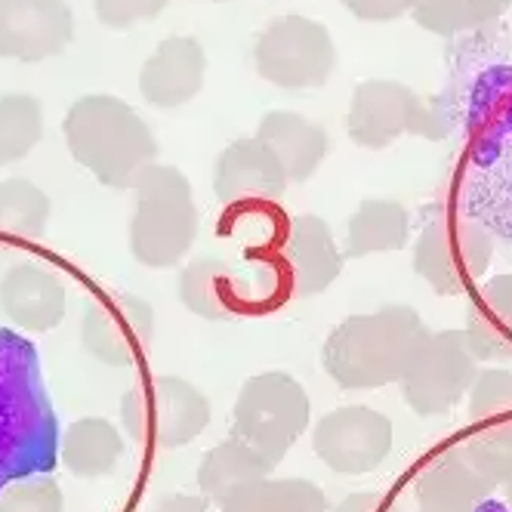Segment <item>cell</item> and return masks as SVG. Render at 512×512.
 Returning <instances> with one entry per match:
<instances>
[{
  "label": "cell",
  "mask_w": 512,
  "mask_h": 512,
  "mask_svg": "<svg viewBox=\"0 0 512 512\" xmlns=\"http://www.w3.org/2000/svg\"><path fill=\"white\" fill-rule=\"evenodd\" d=\"M59 460V429L28 340L0 331V491Z\"/></svg>",
  "instance_id": "6da1fadb"
},
{
  "label": "cell",
  "mask_w": 512,
  "mask_h": 512,
  "mask_svg": "<svg viewBox=\"0 0 512 512\" xmlns=\"http://www.w3.org/2000/svg\"><path fill=\"white\" fill-rule=\"evenodd\" d=\"M429 331L411 306H383L340 321L321 349V368L340 389H380L408 374Z\"/></svg>",
  "instance_id": "7a4b0ae2"
},
{
  "label": "cell",
  "mask_w": 512,
  "mask_h": 512,
  "mask_svg": "<svg viewBox=\"0 0 512 512\" xmlns=\"http://www.w3.org/2000/svg\"><path fill=\"white\" fill-rule=\"evenodd\" d=\"M68 152L102 186L133 189L145 167L158 158V139L133 108L118 96H81L62 121Z\"/></svg>",
  "instance_id": "3957f363"
},
{
  "label": "cell",
  "mask_w": 512,
  "mask_h": 512,
  "mask_svg": "<svg viewBox=\"0 0 512 512\" xmlns=\"http://www.w3.org/2000/svg\"><path fill=\"white\" fill-rule=\"evenodd\" d=\"M136 210L130 219V253L139 266H179L198 235L192 182L170 164L145 167L136 179Z\"/></svg>",
  "instance_id": "277c9868"
},
{
  "label": "cell",
  "mask_w": 512,
  "mask_h": 512,
  "mask_svg": "<svg viewBox=\"0 0 512 512\" xmlns=\"http://www.w3.org/2000/svg\"><path fill=\"white\" fill-rule=\"evenodd\" d=\"M309 395L306 389L281 371L250 377L235 401L232 435L269 457L275 466L309 429Z\"/></svg>",
  "instance_id": "5b68a950"
},
{
  "label": "cell",
  "mask_w": 512,
  "mask_h": 512,
  "mask_svg": "<svg viewBox=\"0 0 512 512\" xmlns=\"http://www.w3.org/2000/svg\"><path fill=\"white\" fill-rule=\"evenodd\" d=\"M121 420L136 445L182 448L210 423L207 395L182 377H155L121 398Z\"/></svg>",
  "instance_id": "8992f818"
},
{
  "label": "cell",
  "mask_w": 512,
  "mask_h": 512,
  "mask_svg": "<svg viewBox=\"0 0 512 512\" xmlns=\"http://www.w3.org/2000/svg\"><path fill=\"white\" fill-rule=\"evenodd\" d=\"M346 127L361 149H386L405 133L445 139L451 118L445 108L426 105L411 87L398 81H364L352 93Z\"/></svg>",
  "instance_id": "52a82bcc"
},
{
  "label": "cell",
  "mask_w": 512,
  "mask_h": 512,
  "mask_svg": "<svg viewBox=\"0 0 512 512\" xmlns=\"http://www.w3.org/2000/svg\"><path fill=\"white\" fill-rule=\"evenodd\" d=\"M260 78L281 90L321 87L337 65L331 31L306 16H278L253 47Z\"/></svg>",
  "instance_id": "ba28073f"
},
{
  "label": "cell",
  "mask_w": 512,
  "mask_h": 512,
  "mask_svg": "<svg viewBox=\"0 0 512 512\" xmlns=\"http://www.w3.org/2000/svg\"><path fill=\"white\" fill-rule=\"evenodd\" d=\"M494 256V238L472 219L438 216L414 247L417 275L442 297H454L479 281Z\"/></svg>",
  "instance_id": "9c48e42d"
},
{
  "label": "cell",
  "mask_w": 512,
  "mask_h": 512,
  "mask_svg": "<svg viewBox=\"0 0 512 512\" xmlns=\"http://www.w3.org/2000/svg\"><path fill=\"white\" fill-rule=\"evenodd\" d=\"M479 361L469 352L463 331L429 334L401 377V395L420 417H442L469 392Z\"/></svg>",
  "instance_id": "30bf717a"
},
{
  "label": "cell",
  "mask_w": 512,
  "mask_h": 512,
  "mask_svg": "<svg viewBox=\"0 0 512 512\" xmlns=\"http://www.w3.org/2000/svg\"><path fill=\"white\" fill-rule=\"evenodd\" d=\"M318 460L343 475L377 469L392 451V420L374 408L346 405L324 414L312 429Z\"/></svg>",
  "instance_id": "8fae6325"
},
{
  "label": "cell",
  "mask_w": 512,
  "mask_h": 512,
  "mask_svg": "<svg viewBox=\"0 0 512 512\" xmlns=\"http://www.w3.org/2000/svg\"><path fill=\"white\" fill-rule=\"evenodd\" d=\"M155 334V312L142 297L115 294L99 297L87 306L81 321L84 349L108 364V368H130L136 364Z\"/></svg>",
  "instance_id": "7c38bea8"
},
{
  "label": "cell",
  "mask_w": 512,
  "mask_h": 512,
  "mask_svg": "<svg viewBox=\"0 0 512 512\" xmlns=\"http://www.w3.org/2000/svg\"><path fill=\"white\" fill-rule=\"evenodd\" d=\"M75 34L65 0H0V56L44 62L62 53Z\"/></svg>",
  "instance_id": "4fadbf2b"
},
{
  "label": "cell",
  "mask_w": 512,
  "mask_h": 512,
  "mask_svg": "<svg viewBox=\"0 0 512 512\" xmlns=\"http://www.w3.org/2000/svg\"><path fill=\"white\" fill-rule=\"evenodd\" d=\"M287 176L269 145L256 136L235 139L216 158L213 192L229 207H263L284 198Z\"/></svg>",
  "instance_id": "5bb4252c"
},
{
  "label": "cell",
  "mask_w": 512,
  "mask_h": 512,
  "mask_svg": "<svg viewBox=\"0 0 512 512\" xmlns=\"http://www.w3.org/2000/svg\"><path fill=\"white\" fill-rule=\"evenodd\" d=\"M204 75V47L189 34H176V38L161 41L158 50L145 59L139 71V90L155 108H179L201 93Z\"/></svg>",
  "instance_id": "9a60e30c"
},
{
  "label": "cell",
  "mask_w": 512,
  "mask_h": 512,
  "mask_svg": "<svg viewBox=\"0 0 512 512\" xmlns=\"http://www.w3.org/2000/svg\"><path fill=\"white\" fill-rule=\"evenodd\" d=\"M497 485L454 445L438 454L417 482V512H475Z\"/></svg>",
  "instance_id": "2e32d148"
},
{
  "label": "cell",
  "mask_w": 512,
  "mask_h": 512,
  "mask_svg": "<svg viewBox=\"0 0 512 512\" xmlns=\"http://www.w3.org/2000/svg\"><path fill=\"white\" fill-rule=\"evenodd\" d=\"M0 309L31 334H47L65 318V284L41 263H19L0 278Z\"/></svg>",
  "instance_id": "e0dca14e"
},
{
  "label": "cell",
  "mask_w": 512,
  "mask_h": 512,
  "mask_svg": "<svg viewBox=\"0 0 512 512\" xmlns=\"http://www.w3.org/2000/svg\"><path fill=\"white\" fill-rule=\"evenodd\" d=\"M284 260H287L290 281H294L297 294L318 297L340 278L346 256L340 253L331 226H327L321 216L306 213V216H297L287 229Z\"/></svg>",
  "instance_id": "ac0fdd59"
},
{
  "label": "cell",
  "mask_w": 512,
  "mask_h": 512,
  "mask_svg": "<svg viewBox=\"0 0 512 512\" xmlns=\"http://www.w3.org/2000/svg\"><path fill=\"white\" fill-rule=\"evenodd\" d=\"M256 139L269 145L287 182H306L327 155V133L294 112H266Z\"/></svg>",
  "instance_id": "d6986e66"
},
{
  "label": "cell",
  "mask_w": 512,
  "mask_h": 512,
  "mask_svg": "<svg viewBox=\"0 0 512 512\" xmlns=\"http://www.w3.org/2000/svg\"><path fill=\"white\" fill-rule=\"evenodd\" d=\"M179 303L207 321H232L241 306V281L232 266L219 256H198L176 278Z\"/></svg>",
  "instance_id": "ffe728a7"
},
{
  "label": "cell",
  "mask_w": 512,
  "mask_h": 512,
  "mask_svg": "<svg viewBox=\"0 0 512 512\" xmlns=\"http://www.w3.org/2000/svg\"><path fill=\"white\" fill-rule=\"evenodd\" d=\"M463 337L475 361H509L512 358V272L491 278L475 297Z\"/></svg>",
  "instance_id": "44dd1931"
},
{
  "label": "cell",
  "mask_w": 512,
  "mask_h": 512,
  "mask_svg": "<svg viewBox=\"0 0 512 512\" xmlns=\"http://www.w3.org/2000/svg\"><path fill=\"white\" fill-rule=\"evenodd\" d=\"M124 457V438L115 423L102 417L75 420L59 438V460L78 479L112 475Z\"/></svg>",
  "instance_id": "7402d4cb"
},
{
  "label": "cell",
  "mask_w": 512,
  "mask_h": 512,
  "mask_svg": "<svg viewBox=\"0 0 512 512\" xmlns=\"http://www.w3.org/2000/svg\"><path fill=\"white\" fill-rule=\"evenodd\" d=\"M272 469L275 463L269 457H263L256 448H250L247 442L232 435L226 442H219L216 448H210L204 460L198 463V488H201V497L219 506L241 485L272 475Z\"/></svg>",
  "instance_id": "603a6c76"
},
{
  "label": "cell",
  "mask_w": 512,
  "mask_h": 512,
  "mask_svg": "<svg viewBox=\"0 0 512 512\" xmlns=\"http://www.w3.org/2000/svg\"><path fill=\"white\" fill-rule=\"evenodd\" d=\"M408 235H411V216L405 204H398L392 198H368L358 204V210L349 219L343 256L361 260V256L371 253L401 250L408 244Z\"/></svg>",
  "instance_id": "cb8c5ba5"
},
{
  "label": "cell",
  "mask_w": 512,
  "mask_h": 512,
  "mask_svg": "<svg viewBox=\"0 0 512 512\" xmlns=\"http://www.w3.org/2000/svg\"><path fill=\"white\" fill-rule=\"evenodd\" d=\"M219 512H331L324 491L306 479H256L232 491Z\"/></svg>",
  "instance_id": "d4e9b609"
},
{
  "label": "cell",
  "mask_w": 512,
  "mask_h": 512,
  "mask_svg": "<svg viewBox=\"0 0 512 512\" xmlns=\"http://www.w3.org/2000/svg\"><path fill=\"white\" fill-rule=\"evenodd\" d=\"M509 4L512 0H411V16L420 28L451 38L494 22L509 10Z\"/></svg>",
  "instance_id": "484cf974"
},
{
  "label": "cell",
  "mask_w": 512,
  "mask_h": 512,
  "mask_svg": "<svg viewBox=\"0 0 512 512\" xmlns=\"http://www.w3.org/2000/svg\"><path fill=\"white\" fill-rule=\"evenodd\" d=\"M50 219V198L28 179L0 182V238H41Z\"/></svg>",
  "instance_id": "4316f807"
},
{
  "label": "cell",
  "mask_w": 512,
  "mask_h": 512,
  "mask_svg": "<svg viewBox=\"0 0 512 512\" xmlns=\"http://www.w3.org/2000/svg\"><path fill=\"white\" fill-rule=\"evenodd\" d=\"M44 136V108L28 93L0 96V167L22 161Z\"/></svg>",
  "instance_id": "83f0119b"
},
{
  "label": "cell",
  "mask_w": 512,
  "mask_h": 512,
  "mask_svg": "<svg viewBox=\"0 0 512 512\" xmlns=\"http://www.w3.org/2000/svg\"><path fill=\"white\" fill-rule=\"evenodd\" d=\"M460 448L494 485H500L512 469V417L479 423V429L463 438Z\"/></svg>",
  "instance_id": "f1b7e54d"
},
{
  "label": "cell",
  "mask_w": 512,
  "mask_h": 512,
  "mask_svg": "<svg viewBox=\"0 0 512 512\" xmlns=\"http://www.w3.org/2000/svg\"><path fill=\"white\" fill-rule=\"evenodd\" d=\"M0 512H65V497L50 472H34L0 491Z\"/></svg>",
  "instance_id": "f546056e"
},
{
  "label": "cell",
  "mask_w": 512,
  "mask_h": 512,
  "mask_svg": "<svg viewBox=\"0 0 512 512\" xmlns=\"http://www.w3.org/2000/svg\"><path fill=\"white\" fill-rule=\"evenodd\" d=\"M466 395H469V420L472 423L512 417V371H503V368L479 371Z\"/></svg>",
  "instance_id": "4dcf8cb0"
},
{
  "label": "cell",
  "mask_w": 512,
  "mask_h": 512,
  "mask_svg": "<svg viewBox=\"0 0 512 512\" xmlns=\"http://www.w3.org/2000/svg\"><path fill=\"white\" fill-rule=\"evenodd\" d=\"M96 16L108 28H130L145 19H158L167 0H93Z\"/></svg>",
  "instance_id": "1f68e13d"
},
{
  "label": "cell",
  "mask_w": 512,
  "mask_h": 512,
  "mask_svg": "<svg viewBox=\"0 0 512 512\" xmlns=\"http://www.w3.org/2000/svg\"><path fill=\"white\" fill-rule=\"evenodd\" d=\"M343 7L364 22H392L411 13V0H343Z\"/></svg>",
  "instance_id": "d6a6232c"
},
{
  "label": "cell",
  "mask_w": 512,
  "mask_h": 512,
  "mask_svg": "<svg viewBox=\"0 0 512 512\" xmlns=\"http://www.w3.org/2000/svg\"><path fill=\"white\" fill-rule=\"evenodd\" d=\"M334 512H401V509L383 491H358V494H349Z\"/></svg>",
  "instance_id": "836d02e7"
},
{
  "label": "cell",
  "mask_w": 512,
  "mask_h": 512,
  "mask_svg": "<svg viewBox=\"0 0 512 512\" xmlns=\"http://www.w3.org/2000/svg\"><path fill=\"white\" fill-rule=\"evenodd\" d=\"M152 512H210L207 497H195V494H173L164 503H158Z\"/></svg>",
  "instance_id": "e575fe53"
},
{
  "label": "cell",
  "mask_w": 512,
  "mask_h": 512,
  "mask_svg": "<svg viewBox=\"0 0 512 512\" xmlns=\"http://www.w3.org/2000/svg\"><path fill=\"white\" fill-rule=\"evenodd\" d=\"M500 485H503V494H506V503H509V509H512V469L506 472V479H503Z\"/></svg>",
  "instance_id": "d590c367"
}]
</instances>
